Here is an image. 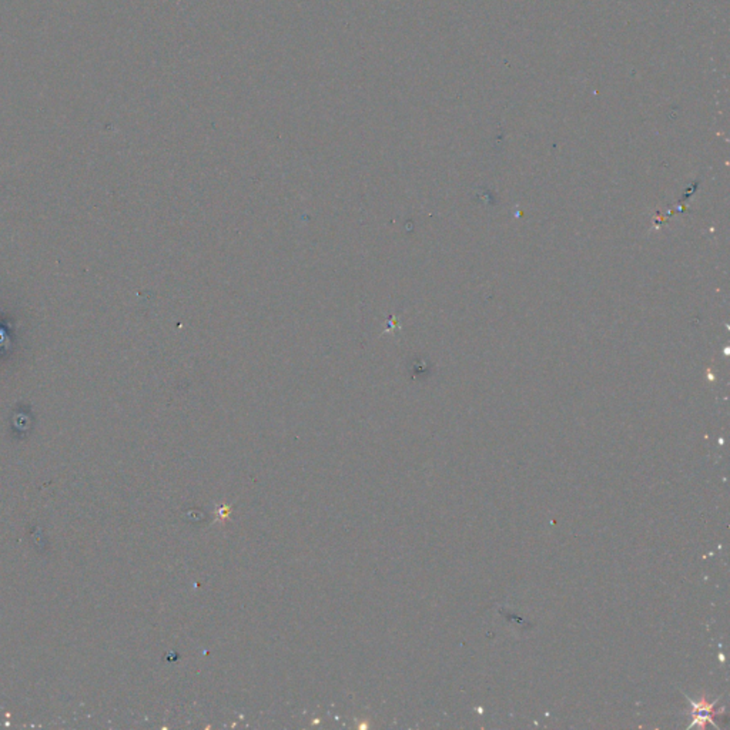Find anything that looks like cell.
Wrapping results in <instances>:
<instances>
[{
  "label": "cell",
  "instance_id": "obj_1",
  "mask_svg": "<svg viewBox=\"0 0 730 730\" xmlns=\"http://www.w3.org/2000/svg\"><path fill=\"white\" fill-rule=\"evenodd\" d=\"M685 698L692 705V719H693V722L689 726V729H692L693 726H700L702 729H705L706 723H712L716 729H719V724L715 722V716L719 715V710H716V707H715L719 703V699H716L715 702L709 703L706 698H702L698 702L691 699L686 695H685Z\"/></svg>",
  "mask_w": 730,
  "mask_h": 730
}]
</instances>
